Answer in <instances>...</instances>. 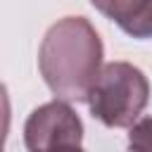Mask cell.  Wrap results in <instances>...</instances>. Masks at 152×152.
Returning a JSON list of instances; mask_svg holds the SVG:
<instances>
[{
	"instance_id": "cell-1",
	"label": "cell",
	"mask_w": 152,
	"mask_h": 152,
	"mask_svg": "<svg viewBox=\"0 0 152 152\" xmlns=\"http://www.w3.org/2000/svg\"><path fill=\"white\" fill-rule=\"evenodd\" d=\"M102 57L104 48L95 26L86 17H64L43 36L38 69L57 100L83 102L102 71Z\"/></svg>"
},
{
	"instance_id": "cell-2",
	"label": "cell",
	"mask_w": 152,
	"mask_h": 152,
	"mask_svg": "<svg viewBox=\"0 0 152 152\" xmlns=\"http://www.w3.org/2000/svg\"><path fill=\"white\" fill-rule=\"evenodd\" d=\"M150 100V81L131 62H109L102 66L90 95V114L109 128H131Z\"/></svg>"
},
{
	"instance_id": "cell-3",
	"label": "cell",
	"mask_w": 152,
	"mask_h": 152,
	"mask_svg": "<svg viewBox=\"0 0 152 152\" xmlns=\"http://www.w3.org/2000/svg\"><path fill=\"white\" fill-rule=\"evenodd\" d=\"M83 140V121L64 100L36 107L24 124V145L28 152H62L78 147Z\"/></svg>"
},
{
	"instance_id": "cell-4",
	"label": "cell",
	"mask_w": 152,
	"mask_h": 152,
	"mask_svg": "<svg viewBox=\"0 0 152 152\" xmlns=\"http://www.w3.org/2000/svg\"><path fill=\"white\" fill-rule=\"evenodd\" d=\"M90 5L131 38H152V0H90Z\"/></svg>"
},
{
	"instance_id": "cell-5",
	"label": "cell",
	"mask_w": 152,
	"mask_h": 152,
	"mask_svg": "<svg viewBox=\"0 0 152 152\" xmlns=\"http://www.w3.org/2000/svg\"><path fill=\"white\" fill-rule=\"evenodd\" d=\"M128 150L131 152H152V116H142L131 126Z\"/></svg>"
}]
</instances>
